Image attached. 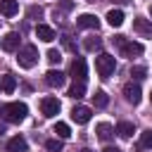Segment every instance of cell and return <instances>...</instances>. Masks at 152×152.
I'll return each instance as SVG.
<instances>
[{
  "mask_svg": "<svg viewBox=\"0 0 152 152\" xmlns=\"http://www.w3.org/2000/svg\"><path fill=\"white\" fill-rule=\"evenodd\" d=\"M112 43L119 48V52H121V57H138V55H142L145 52V48H142V43H135V40H128L126 36H114L112 38Z\"/></svg>",
  "mask_w": 152,
  "mask_h": 152,
  "instance_id": "obj_1",
  "label": "cell"
},
{
  "mask_svg": "<svg viewBox=\"0 0 152 152\" xmlns=\"http://www.w3.org/2000/svg\"><path fill=\"white\" fill-rule=\"evenodd\" d=\"M26 114H28V107H26L24 102H7V104H2V116H5V121H10V124L24 121Z\"/></svg>",
  "mask_w": 152,
  "mask_h": 152,
  "instance_id": "obj_2",
  "label": "cell"
},
{
  "mask_svg": "<svg viewBox=\"0 0 152 152\" xmlns=\"http://www.w3.org/2000/svg\"><path fill=\"white\" fill-rule=\"evenodd\" d=\"M95 69H97L100 78H109V76L114 74V69H116V59H114V55H107V52L97 55V57H95Z\"/></svg>",
  "mask_w": 152,
  "mask_h": 152,
  "instance_id": "obj_3",
  "label": "cell"
},
{
  "mask_svg": "<svg viewBox=\"0 0 152 152\" xmlns=\"http://www.w3.org/2000/svg\"><path fill=\"white\" fill-rule=\"evenodd\" d=\"M17 62H19V66H24V69L36 66V62H38V50H36V45H24V48L19 50V55H17Z\"/></svg>",
  "mask_w": 152,
  "mask_h": 152,
  "instance_id": "obj_4",
  "label": "cell"
},
{
  "mask_svg": "<svg viewBox=\"0 0 152 152\" xmlns=\"http://www.w3.org/2000/svg\"><path fill=\"white\" fill-rule=\"evenodd\" d=\"M59 109H62V104H59V100H57V97L48 95V97H43V100H40V112H43V116L52 119V116H57V114H59Z\"/></svg>",
  "mask_w": 152,
  "mask_h": 152,
  "instance_id": "obj_5",
  "label": "cell"
},
{
  "mask_svg": "<svg viewBox=\"0 0 152 152\" xmlns=\"http://www.w3.org/2000/svg\"><path fill=\"white\" fill-rule=\"evenodd\" d=\"M86 74H88L86 59H83V57H76V59L71 62V78H74V81H83V83H86Z\"/></svg>",
  "mask_w": 152,
  "mask_h": 152,
  "instance_id": "obj_6",
  "label": "cell"
},
{
  "mask_svg": "<svg viewBox=\"0 0 152 152\" xmlns=\"http://www.w3.org/2000/svg\"><path fill=\"white\" fill-rule=\"evenodd\" d=\"M124 97H126L131 104H138V102H140V97H142L140 86H138V83H133V81H128V83L124 86Z\"/></svg>",
  "mask_w": 152,
  "mask_h": 152,
  "instance_id": "obj_7",
  "label": "cell"
},
{
  "mask_svg": "<svg viewBox=\"0 0 152 152\" xmlns=\"http://www.w3.org/2000/svg\"><path fill=\"white\" fill-rule=\"evenodd\" d=\"M19 40H21V36H19L17 31H10V33L2 38L0 48H2L5 52H14V50H19Z\"/></svg>",
  "mask_w": 152,
  "mask_h": 152,
  "instance_id": "obj_8",
  "label": "cell"
},
{
  "mask_svg": "<svg viewBox=\"0 0 152 152\" xmlns=\"http://www.w3.org/2000/svg\"><path fill=\"white\" fill-rule=\"evenodd\" d=\"M90 107H83V104H76L74 109H71V119L76 121V124H88L90 121Z\"/></svg>",
  "mask_w": 152,
  "mask_h": 152,
  "instance_id": "obj_9",
  "label": "cell"
},
{
  "mask_svg": "<svg viewBox=\"0 0 152 152\" xmlns=\"http://www.w3.org/2000/svg\"><path fill=\"white\" fill-rule=\"evenodd\" d=\"M133 28H135V33H140V36H152V19L135 17V19H133Z\"/></svg>",
  "mask_w": 152,
  "mask_h": 152,
  "instance_id": "obj_10",
  "label": "cell"
},
{
  "mask_svg": "<svg viewBox=\"0 0 152 152\" xmlns=\"http://www.w3.org/2000/svg\"><path fill=\"white\" fill-rule=\"evenodd\" d=\"M76 26L78 28H100V19L95 17V14H81L78 19H76Z\"/></svg>",
  "mask_w": 152,
  "mask_h": 152,
  "instance_id": "obj_11",
  "label": "cell"
},
{
  "mask_svg": "<svg viewBox=\"0 0 152 152\" xmlns=\"http://www.w3.org/2000/svg\"><path fill=\"white\" fill-rule=\"evenodd\" d=\"M36 36H38L43 43H52V40L57 38L55 28H52V26H48V24H38V26H36Z\"/></svg>",
  "mask_w": 152,
  "mask_h": 152,
  "instance_id": "obj_12",
  "label": "cell"
},
{
  "mask_svg": "<svg viewBox=\"0 0 152 152\" xmlns=\"http://www.w3.org/2000/svg\"><path fill=\"white\" fill-rule=\"evenodd\" d=\"M45 83H48L50 88H59V86H64V74H62L59 69H50V71L45 74Z\"/></svg>",
  "mask_w": 152,
  "mask_h": 152,
  "instance_id": "obj_13",
  "label": "cell"
},
{
  "mask_svg": "<svg viewBox=\"0 0 152 152\" xmlns=\"http://www.w3.org/2000/svg\"><path fill=\"white\" fill-rule=\"evenodd\" d=\"M26 147H28V142L21 135H14L7 140V152H26Z\"/></svg>",
  "mask_w": 152,
  "mask_h": 152,
  "instance_id": "obj_14",
  "label": "cell"
},
{
  "mask_svg": "<svg viewBox=\"0 0 152 152\" xmlns=\"http://www.w3.org/2000/svg\"><path fill=\"white\" fill-rule=\"evenodd\" d=\"M19 12V2L17 0H0V14L2 17H14Z\"/></svg>",
  "mask_w": 152,
  "mask_h": 152,
  "instance_id": "obj_15",
  "label": "cell"
},
{
  "mask_svg": "<svg viewBox=\"0 0 152 152\" xmlns=\"http://www.w3.org/2000/svg\"><path fill=\"white\" fill-rule=\"evenodd\" d=\"M95 133H97V138H100V140H109L116 131H114V126H112V124L102 121V124H97V126H95Z\"/></svg>",
  "mask_w": 152,
  "mask_h": 152,
  "instance_id": "obj_16",
  "label": "cell"
},
{
  "mask_svg": "<svg viewBox=\"0 0 152 152\" xmlns=\"http://www.w3.org/2000/svg\"><path fill=\"white\" fill-rule=\"evenodd\" d=\"M116 133H119L121 138H126V140H128V138H133L135 128H133V124H131V121H119V124H116Z\"/></svg>",
  "mask_w": 152,
  "mask_h": 152,
  "instance_id": "obj_17",
  "label": "cell"
},
{
  "mask_svg": "<svg viewBox=\"0 0 152 152\" xmlns=\"http://www.w3.org/2000/svg\"><path fill=\"white\" fill-rule=\"evenodd\" d=\"M69 97H74V100H81L83 95H86V83L83 81H74V86L69 88V93H66Z\"/></svg>",
  "mask_w": 152,
  "mask_h": 152,
  "instance_id": "obj_18",
  "label": "cell"
},
{
  "mask_svg": "<svg viewBox=\"0 0 152 152\" xmlns=\"http://www.w3.org/2000/svg\"><path fill=\"white\" fill-rule=\"evenodd\" d=\"M107 24L109 26H121L124 24V12L121 10H109L107 12Z\"/></svg>",
  "mask_w": 152,
  "mask_h": 152,
  "instance_id": "obj_19",
  "label": "cell"
},
{
  "mask_svg": "<svg viewBox=\"0 0 152 152\" xmlns=\"http://www.w3.org/2000/svg\"><path fill=\"white\" fill-rule=\"evenodd\" d=\"M100 48H102V40H100L97 36H88V38H83V50L95 52V50H100Z\"/></svg>",
  "mask_w": 152,
  "mask_h": 152,
  "instance_id": "obj_20",
  "label": "cell"
},
{
  "mask_svg": "<svg viewBox=\"0 0 152 152\" xmlns=\"http://www.w3.org/2000/svg\"><path fill=\"white\" fill-rule=\"evenodd\" d=\"M0 86H2V90L10 95V93H14V88H17V78H14L12 74H5V76L0 78Z\"/></svg>",
  "mask_w": 152,
  "mask_h": 152,
  "instance_id": "obj_21",
  "label": "cell"
},
{
  "mask_svg": "<svg viewBox=\"0 0 152 152\" xmlns=\"http://www.w3.org/2000/svg\"><path fill=\"white\" fill-rule=\"evenodd\" d=\"M55 133L64 140V138H69V135H71V128H69L64 121H57V124H55Z\"/></svg>",
  "mask_w": 152,
  "mask_h": 152,
  "instance_id": "obj_22",
  "label": "cell"
},
{
  "mask_svg": "<svg viewBox=\"0 0 152 152\" xmlns=\"http://www.w3.org/2000/svg\"><path fill=\"white\" fill-rule=\"evenodd\" d=\"M71 10H74V2H71V0H59V5H57V10H55V19H59L62 12H71Z\"/></svg>",
  "mask_w": 152,
  "mask_h": 152,
  "instance_id": "obj_23",
  "label": "cell"
},
{
  "mask_svg": "<svg viewBox=\"0 0 152 152\" xmlns=\"http://www.w3.org/2000/svg\"><path fill=\"white\" fill-rule=\"evenodd\" d=\"M93 102H95V107H107L109 97H107V93H104V90H97V93L93 95Z\"/></svg>",
  "mask_w": 152,
  "mask_h": 152,
  "instance_id": "obj_24",
  "label": "cell"
},
{
  "mask_svg": "<svg viewBox=\"0 0 152 152\" xmlns=\"http://www.w3.org/2000/svg\"><path fill=\"white\" fill-rule=\"evenodd\" d=\"M145 147H152V131H145L140 135V150H145Z\"/></svg>",
  "mask_w": 152,
  "mask_h": 152,
  "instance_id": "obj_25",
  "label": "cell"
},
{
  "mask_svg": "<svg viewBox=\"0 0 152 152\" xmlns=\"http://www.w3.org/2000/svg\"><path fill=\"white\" fill-rule=\"evenodd\" d=\"M48 62L50 64H59L62 62V52L59 50H48Z\"/></svg>",
  "mask_w": 152,
  "mask_h": 152,
  "instance_id": "obj_26",
  "label": "cell"
},
{
  "mask_svg": "<svg viewBox=\"0 0 152 152\" xmlns=\"http://www.w3.org/2000/svg\"><path fill=\"white\" fill-rule=\"evenodd\" d=\"M45 147H48L50 152H62V140L52 138V140H48V142H45Z\"/></svg>",
  "mask_w": 152,
  "mask_h": 152,
  "instance_id": "obj_27",
  "label": "cell"
},
{
  "mask_svg": "<svg viewBox=\"0 0 152 152\" xmlns=\"http://www.w3.org/2000/svg\"><path fill=\"white\" fill-rule=\"evenodd\" d=\"M145 74H147V69H145V66H131V76H133V78H138V81H140V78H145Z\"/></svg>",
  "mask_w": 152,
  "mask_h": 152,
  "instance_id": "obj_28",
  "label": "cell"
},
{
  "mask_svg": "<svg viewBox=\"0 0 152 152\" xmlns=\"http://www.w3.org/2000/svg\"><path fill=\"white\" fill-rule=\"evenodd\" d=\"M62 43H64V48H66V50H76V45H74V40H71V36H69V33H64V36H62Z\"/></svg>",
  "mask_w": 152,
  "mask_h": 152,
  "instance_id": "obj_29",
  "label": "cell"
},
{
  "mask_svg": "<svg viewBox=\"0 0 152 152\" xmlns=\"http://www.w3.org/2000/svg\"><path fill=\"white\" fill-rule=\"evenodd\" d=\"M40 14H43L40 7H31V10H28V17H31V19H36V17H40Z\"/></svg>",
  "mask_w": 152,
  "mask_h": 152,
  "instance_id": "obj_30",
  "label": "cell"
},
{
  "mask_svg": "<svg viewBox=\"0 0 152 152\" xmlns=\"http://www.w3.org/2000/svg\"><path fill=\"white\" fill-rule=\"evenodd\" d=\"M102 152H124V150H119V147H104Z\"/></svg>",
  "mask_w": 152,
  "mask_h": 152,
  "instance_id": "obj_31",
  "label": "cell"
},
{
  "mask_svg": "<svg viewBox=\"0 0 152 152\" xmlns=\"http://www.w3.org/2000/svg\"><path fill=\"white\" fill-rule=\"evenodd\" d=\"M116 2H121V5H126V2H131V0H116Z\"/></svg>",
  "mask_w": 152,
  "mask_h": 152,
  "instance_id": "obj_32",
  "label": "cell"
},
{
  "mask_svg": "<svg viewBox=\"0 0 152 152\" xmlns=\"http://www.w3.org/2000/svg\"><path fill=\"white\" fill-rule=\"evenodd\" d=\"M81 152H93V150H88V147H83V150H81Z\"/></svg>",
  "mask_w": 152,
  "mask_h": 152,
  "instance_id": "obj_33",
  "label": "cell"
},
{
  "mask_svg": "<svg viewBox=\"0 0 152 152\" xmlns=\"http://www.w3.org/2000/svg\"><path fill=\"white\" fill-rule=\"evenodd\" d=\"M150 17H152V5H150Z\"/></svg>",
  "mask_w": 152,
  "mask_h": 152,
  "instance_id": "obj_34",
  "label": "cell"
},
{
  "mask_svg": "<svg viewBox=\"0 0 152 152\" xmlns=\"http://www.w3.org/2000/svg\"><path fill=\"white\" fill-rule=\"evenodd\" d=\"M88 2H95V0H88Z\"/></svg>",
  "mask_w": 152,
  "mask_h": 152,
  "instance_id": "obj_35",
  "label": "cell"
},
{
  "mask_svg": "<svg viewBox=\"0 0 152 152\" xmlns=\"http://www.w3.org/2000/svg\"><path fill=\"white\" fill-rule=\"evenodd\" d=\"M0 112H2V107H0Z\"/></svg>",
  "mask_w": 152,
  "mask_h": 152,
  "instance_id": "obj_36",
  "label": "cell"
},
{
  "mask_svg": "<svg viewBox=\"0 0 152 152\" xmlns=\"http://www.w3.org/2000/svg\"><path fill=\"white\" fill-rule=\"evenodd\" d=\"M150 100H152V95H150Z\"/></svg>",
  "mask_w": 152,
  "mask_h": 152,
  "instance_id": "obj_37",
  "label": "cell"
},
{
  "mask_svg": "<svg viewBox=\"0 0 152 152\" xmlns=\"http://www.w3.org/2000/svg\"><path fill=\"white\" fill-rule=\"evenodd\" d=\"M0 88H2V86H0Z\"/></svg>",
  "mask_w": 152,
  "mask_h": 152,
  "instance_id": "obj_38",
  "label": "cell"
}]
</instances>
